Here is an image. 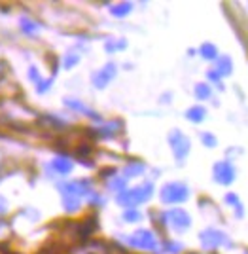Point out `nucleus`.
I'll return each mask as SVG.
<instances>
[{"label": "nucleus", "mask_w": 248, "mask_h": 254, "mask_svg": "<svg viewBox=\"0 0 248 254\" xmlns=\"http://www.w3.org/2000/svg\"><path fill=\"white\" fill-rule=\"evenodd\" d=\"M151 191H153V186L151 184H142V186H137V188H133V190H123L119 191L118 195V201L123 205V207H137L139 203H144L148 201L151 197Z\"/></svg>", "instance_id": "1"}, {"label": "nucleus", "mask_w": 248, "mask_h": 254, "mask_svg": "<svg viewBox=\"0 0 248 254\" xmlns=\"http://www.w3.org/2000/svg\"><path fill=\"white\" fill-rule=\"evenodd\" d=\"M190 190L182 182H169L161 188V201L163 203H182L188 199Z\"/></svg>", "instance_id": "2"}, {"label": "nucleus", "mask_w": 248, "mask_h": 254, "mask_svg": "<svg viewBox=\"0 0 248 254\" xmlns=\"http://www.w3.org/2000/svg\"><path fill=\"white\" fill-rule=\"evenodd\" d=\"M165 220L169 222V226L176 230V232H184V230H188L190 226H192V218H190V214L182 209H171V211H167L165 214Z\"/></svg>", "instance_id": "3"}, {"label": "nucleus", "mask_w": 248, "mask_h": 254, "mask_svg": "<svg viewBox=\"0 0 248 254\" xmlns=\"http://www.w3.org/2000/svg\"><path fill=\"white\" fill-rule=\"evenodd\" d=\"M129 243L137 249H144V251H150V249H155V235L150 232V230H139L131 235Z\"/></svg>", "instance_id": "4"}, {"label": "nucleus", "mask_w": 248, "mask_h": 254, "mask_svg": "<svg viewBox=\"0 0 248 254\" xmlns=\"http://www.w3.org/2000/svg\"><path fill=\"white\" fill-rule=\"evenodd\" d=\"M214 179L220 184H231L235 180V169L229 161H218L214 165Z\"/></svg>", "instance_id": "5"}, {"label": "nucleus", "mask_w": 248, "mask_h": 254, "mask_svg": "<svg viewBox=\"0 0 248 254\" xmlns=\"http://www.w3.org/2000/svg\"><path fill=\"white\" fill-rule=\"evenodd\" d=\"M171 144H173L174 156L178 159H184L190 152V140L184 137L178 129H174V133H171Z\"/></svg>", "instance_id": "6"}, {"label": "nucleus", "mask_w": 248, "mask_h": 254, "mask_svg": "<svg viewBox=\"0 0 248 254\" xmlns=\"http://www.w3.org/2000/svg\"><path fill=\"white\" fill-rule=\"evenodd\" d=\"M114 76H116V64L108 63L102 70H99V72L93 74V84H95V87H104Z\"/></svg>", "instance_id": "7"}, {"label": "nucleus", "mask_w": 248, "mask_h": 254, "mask_svg": "<svg viewBox=\"0 0 248 254\" xmlns=\"http://www.w3.org/2000/svg\"><path fill=\"white\" fill-rule=\"evenodd\" d=\"M224 241V233L216 232V230H206L201 233V243L205 245L206 249H214Z\"/></svg>", "instance_id": "8"}, {"label": "nucleus", "mask_w": 248, "mask_h": 254, "mask_svg": "<svg viewBox=\"0 0 248 254\" xmlns=\"http://www.w3.org/2000/svg\"><path fill=\"white\" fill-rule=\"evenodd\" d=\"M51 167H53L57 173H61V175H68V173L72 171V163L66 158H53Z\"/></svg>", "instance_id": "9"}, {"label": "nucleus", "mask_w": 248, "mask_h": 254, "mask_svg": "<svg viewBox=\"0 0 248 254\" xmlns=\"http://www.w3.org/2000/svg\"><path fill=\"white\" fill-rule=\"evenodd\" d=\"M205 116H206V110L203 108V106H192V108L186 112V118H188V120H192V122H195V124L203 122Z\"/></svg>", "instance_id": "10"}, {"label": "nucleus", "mask_w": 248, "mask_h": 254, "mask_svg": "<svg viewBox=\"0 0 248 254\" xmlns=\"http://www.w3.org/2000/svg\"><path fill=\"white\" fill-rule=\"evenodd\" d=\"M66 106H70V108H74V110H80V112H86V114H89V116L93 118V120H100V118H99V114H95L93 110H89L86 105H80V103H76L74 99H66Z\"/></svg>", "instance_id": "11"}, {"label": "nucleus", "mask_w": 248, "mask_h": 254, "mask_svg": "<svg viewBox=\"0 0 248 254\" xmlns=\"http://www.w3.org/2000/svg\"><path fill=\"white\" fill-rule=\"evenodd\" d=\"M142 171H144V163H131L125 167V179H133V177H139Z\"/></svg>", "instance_id": "12"}, {"label": "nucleus", "mask_w": 248, "mask_h": 254, "mask_svg": "<svg viewBox=\"0 0 248 254\" xmlns=\"http://www.w3.org/2000/svg\"><path fill=\"white\" fill-rule=\"evenodd\" d=\"M231 68H233L231 59L229 57H220V61H218V74H229Z\"/></svg>", "instance_id": "13"}, {"label": "nucleus", "mask_w": 248, "mask_h": 254, "mask_svg": "<svg viewBox=\"0 0 248 254\" xmlns=\"http://www.w3.org/2000/svg\"><path fill=\"white\" fill-rule=\"evenodd\" d=\"M131 8H133V6H131L129 2H123V4L114 6V8H112V13H114L116 17H123V15H127V13H129Z\"/></svg>", "instance_id": "14"}, {"label": "nucleus", "mask_w": 248, "mask_h": 254, "mask_svg": "<svg viewBox=\"0 0 248 254\" xmlns=\"http://www.w3.org/2000/svg\"><path fill=\"white\" fill-rule=\"evenodd\" d=\"M21 29L25 32H29V34H33V32L38 31V25H36L33 19H29V17H23V19H21Z\"/></svg>", "instance_id": "15"}, {"label": "nucleus", "mask_w": 248, "mask_h": 254, "mask_svg": "<svg viewBox=\"0 0 248 254\" xmlns=\"http://www.w3.org/2000/svg\"><path fill=\"white\" fill-rule=\"evenodd\" d=\"M201 53H203L205 59H214L216 55H218V52H216V48L212 44H203L201 46Z\"/></svg>", "instance_id": "16"}, {"label": "nucleus", "mask_w": 248, "mask_h": 254, "mask_svg": "<svg viewBox=\"0 0 248 254\" xmlns=\"http://www.w3.org/2000/svg\"><path fill=\"white\" fill-rule=\"evenodd\" d=\"M195 95L199 99H208L210 97V87L206 84H197L195 85Z\"/></svg>", "instance_id": "17"}, {"label": "nucleus", "mask_w": 248, "mask_h": 254, "mask_svg": "<svg viewBox=\"0 0 248 254\" xmlns=\"http://www.w3.org/2000/svg\"><path fill=\"white\" fill-rule=\"evenodd\" d=\"M201 138H203V142H205L208 148H214V146H216V137H214V135L205 133V135H201Z\"/></svg>", "instance_id": "18"}, {"label": "nucleus", "mask_w": 248, "mask_h": 254, "mask_svg": "<svg viewBox=\"0 0 248 254\" xmlns=\"http://www.w3.org/2000/svg\"><path fill=\"white\" fill-rule=\"evenodd\" d=\"M108 186H110V188H114V190L123 191V186H125V180H112V182H110Z\"/></svg>", "instance_id": "19"}, {"label": "nucleus", "mask_w": 248, "mask_h": 254, "mask_svg": "<svg viewBox=\"0 0 248 254\" xmlns=\"http://www.w3.org/2000/svg\"><path fill=\"white\" fill-rule=\"evenodd\" d=\"M123 216H125V220H129V222H133V220H139V218H141V214H139L137 211H125V214H123Z\"/></svg>", "instance_id": "20"}, {"label": "nucleus", "mask_w": 248, "mask_h": 254, "mask_svg": "<svg viewBox=\"0 0 248 254\" xmlns=\"http://www.w3.org/2000/svg\"><path fill=\"white\" fill-rule=\"evenodd\" d=\"M76 63H78V55H70V57H66V59H65V66H66V68H72Z\"/></svg>", "instance_id": "21"}, {"label": "nucleus", "mask_w": 248, "mask_h": 254, "mask_svg": "<svg viewBox=\"0 0 248 254\" xmlns=\"http://www.w3.org/2000/svg\"><path fill=\"white\" fill-rule=\"evenodd\" d=\"M50 84H51V80H46V82H38V91L40 93H44L48 87H50Z\"/></svg>", "instance_id": "22"}, {"label": "nucleus", "mask_w": 248, "mask_h": 254, "mask_svg": "<svg viewBox=\"0 0 248 254\" xmlns=\"http://www.w3.org/2000/svg\"><path fill=\"white\" fill-rule=\"evenodd\" d=\"M89 152H91V148H89V146H86V148H80V150H78V154H80V156H82V154H89Z\"/></svg>", "instance_id": "23"}, {"label": "nucleus", "mask_w": 248, "mask_h": 254, "mask_svg": "<svg viewBox=\"0 0 248 254\" xmlns=\"http://www.w3.org/2000/svg\"><path fill=\"white\" fill-rule=\"evenodd\" d=\"M8 254H13V253H8Z\"/></svg>", "instance_id": "24"}]
</instances>
